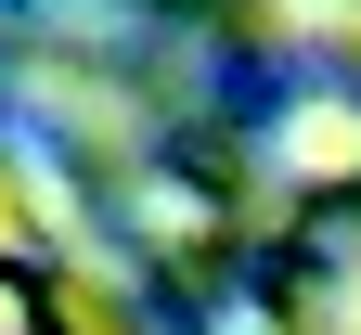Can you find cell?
<instances>
[{"label":"cell","mask_w":361,"mask_h":335,"mask_svg":"<svg viewBox=\"0 0 361 335\" xmlns=\"http://www.w3.org/2000/svg\"><path fill=\"white\" fill-rule=\"evenodd\" d=\"M297 155H310V168H336V155H361V129H348V116H297Z\"/></svg>","instance_id":"obj_1"},{"label":"cell","mask_w":361,"mask_h":335,"mask_svg":"<svg viewBox=\"0 0 361 335\" xmlns=\"http://www.w3.org/2000/svg\"><path fill=\"white\" fill-rule=\"evenodd\" d=\"M0 232H13V194H0Z\"/></svg>","instance_id":"obj_2"},{"label":"cell","mask_w":361,"mask_h":335,"mask_svg":"<svg viewBox=\"0 0 361 335\" xmlns=\"http://www.w3.org/2000/svg\"><path fill=\"white\" fill-rule=\"evenodd\" d=\"M348 322H361V297H348Z\"/></svg>","instance_id":"obj_3"}]
</instances>
